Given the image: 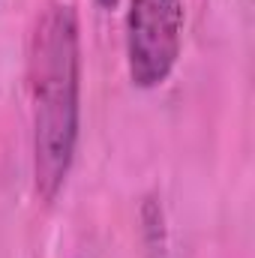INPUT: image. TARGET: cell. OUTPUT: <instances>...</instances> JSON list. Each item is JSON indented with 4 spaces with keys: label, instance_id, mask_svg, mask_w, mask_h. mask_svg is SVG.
<instances>
[{
    "label": "cell",
    "instance_id": "1",
    "mask_svg": "<svg viewBox=\"0 0 255 258\" xmlns=\"http://www.w3.org/2000/svg\"><path fill=\"white\" fill-rule=\"evenodd\" d=\"M27 72L36 192L54 201L72 171L81 129V33L69 3H51L36 21Z\"/></svg>",
    "mask_w": 255,
    "mask_h": 258
},
{
    "label": "cell",
    "instance_id": "2",
    "mask_svg": "<svg viewBox=\"0 0 255 258\" xmlns=\"http://www.w3.org/2000/svg\"><path fill=\"white\" fill-rule=\"evenodd\" d=\"M183 45V0H129L126 72L138 90L168 81Z\"/></svg>",
    "mask_w": 255,
    "mask_h": 258
},
{
    "label": "cell",
    "instance_id": "3",
    "mask_svg": "<svg viewBox=\"0 0 255 258\" xmlns=\"http://www.w3.org/2000/svg\"><path fill=\"white\" fill-rule=\"evenodd\" d=\"M96 3H99V9H117L120 0H96Z\"/></svg>",
    "mask_w": 255,
    "mask_h": 258
}]
</instances>
